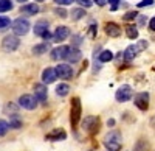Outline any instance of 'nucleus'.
<instances>
[{"instance_id": "393cba45", "label": "nucleus", "mask_w": 155, "mask_h": 151, "mask_svg": "<svg viewBox=\"0 0 155 151\" xmlns=\"http://www.w3.org/2000/svg\"><path fill=\"white\" fill-rule=\"evenodd\" d=\"M9 9H12L11 0H0V12H6Z\"/></svg>"}, {"instance_id": "7c9ffc66", "label": "nucleus", "mask_w": 155, "mask_h": 151, "mask_svg": "<svg viewBox=\"0 0 155 151\" xmlns=\"http://www.w3.org/2000/svg\"><path fill=\"white\" fill-rule=\"evenodd\" d=\"M54 12H56L59 17H67V11H65V9H62V8H56Z\"/></svg>"}, {"instance_id": "0eeeda50", "label": "nucleus", "mask_w": 155, "mask_h": 151, "mask_svg": "<svg viewBox=\"0 0 155 151\" xmlns=\"http://www.w3.org/2000/svg\"><path fill=\"white\" fill-rule=\"evenodd\" d=\"M98 126H99V120H98V117H93V115L85 117L84 122H82V128H84L87 132H90V134L96 132V131H98Z\"/></svg>"}, {"instance_id": "f257e3e1", "label": "nucleus", "mask_w": 155, "mask_h": 151, "mask_svg": "<svg viewBox=\"0 0 155 151\" xmlns=\"http://www.w3.org/2000/svg\"><path fill=\"white\" fill-rule=\"evenodd\" d=\"M104 145L107 146L109 151H120L121 148V134L118 131H112L106 136Z\"/></svg>"}, {"instance_id": "2eb2a0df", "label": "nucleus", "mask_w": 155, "mask_h": 151, "mask_svg": "<svg viewBox=\"0 0 155 151\" xmlns=\"http://www.w3.org/2000/svg\"><path fill=\"white\" fill-rule=\"evenodd\" d=\"M45 33H48V22H47V20H39V22L34 25V34L42 37Z\"/></svg>"}, {"instance_id": "37998d69", "label": "nucleus", "mask_w": 155, "mask_h": 151, "mask_svg": "<svg viewBox=\"0 0 155 151\" xmlns=\"http://www.w3.org/2000/svg\"><path fill=\"white\" fill-rule=\"evenodd\" d=\"M17 2H20V3H23V2H27V0H17Z\"/></svg>"}, {"instance_id": "6e6552de", "label": "nucleus", "mask_w": 155, "mask_h": 151, "mask_svg": "<svg viewBox=\"0 0 155 151\" xmlns=\"http://www.w3.org/2000/svg\"><path fill=\"white\" fill-rule=\"evenodd\" d=\"M68 52H70V47H67V45H59V47H56V48L53 50V52H51V58H53L54 61H59V59H67Z\"/></svg>"}, {"instance_id": "7ed1b4c3", "label": "nucleus", "mask_w": 155, "mask_h": 151, "mask_svg": "<svg viewBox=\"0 0 155 151\" xmlns=\"http://www.w3.org/2000/svg\"><path fill=\"white\" fill-rule=\"evenodd\" d=\"M19 44H20L19 37H17L16 34H9V36H6L5 39H3V42H2V48L5 50V52L11 53V52H14V50H17Z\"/></svg>"}, {"instance_id": "f8f14e48", "label": "nucleus", "mask_w": 155, "mask_h": 151, "mask_svg": "<svg viewBox=\"0 0 155 151\" xmlns=\"http://www.w3.org/2000/svg\"><path fill=\"white\" fill-rule=\"evenodd\" d=\"M56 78H58L56 69L48 67V69H45V70L42 72V81H44V84H51V83H54Z\"/></svg>"}, {"instance_id": "39448f33", "label": "nucleus", "mask_w": 155, "mask_h": 151, "mask_svg": "<svg viewBox=\"0 0 155 151\" xmlns=\"http://www.w3.org/2000/svg\"><path fill=\"white\" fill-rule=\"evenodd\" d=\"M79 118H81V103H79V98H73V101H71V112H70V120H71L73 126L78 125Z\"/></svg>"}, {"instance_id": "b1692460", "label": "nucleus", "mask_w": 155, "mask_h": 151, "mask_svg": "<svg viewBox=\"0 0 155 151\" xmlns=\"http://www.w3.org/2000/svg\"><path fill=\"white\" fill-rule=\"evenodd\" d=\"M68 92H70L68 84H59V86L56 87V94H58L59 97H65V95H68Z\"/></svg>"}, {"instance_id": "aec40b11", "label": "nucleus", "mask_w": 155, "mask_h": 151, "mask_svg": "<svg viewBox=\"0 0 155 151\" xmlns=\"http://www.w3.org/2000/svg\"><path fill=\"white\" fill-rule=\"evenodd\" d=\"M71 19L73 20H81L84 16H87L85 14V11H84V8H74V9H71Z\"/></svg>"}, {"instance_id": "58836bf2", "label": "nucleus", "mask_w": 155, "mask_h": 151, "mask_svg": "<svg viewBox=\"0 0 155 151\" xmlns=\"http://www.w3.org/2000/svg\"><path fill=\"white\" fill-rule=\"evenodd\" d=\"M93 2H95L96 5H99V6H104V5L107 3V0H93Z\"/></svg>"}, {"instance_id": "423d86ee", "label": "nucleus", "mask_w": 155, "mask_h": 151, "mask_svg": "<svg viewBox=\"0 0 155 151\" xmlns=\"http://www.w3.org/2000/svg\"><path fill=\"white\" fill-rule=\"evenodd\" d=\"M37 103H39L37 98H36L34 95H30V94H25V95H22V97L19 98V105H20L22 108H25V109H28V111L36 109Z\"/></svg>"}, {"instance_id": "c756f323", "label": "nucleus", "mask_w": 155, "mask_h": 151, "mask_svg": "<svg viewBox=\"0 0 155 151\" xmlns=\"http://www.w3.org/2000/svg\"><path fill=\"white\" fill-rule=\"evenodd\" d=\"M153 3V0H141L138 3V8H143V6H150Z\"/></svg>"}, {"instance_id": "ddd939ff", "label": "nucleus", "mask_w": 155, "mask_h": 151, "mask_svg": "<svg viewBox=\"0 0 155 151\" xmlns=\"http://www.w3.org/2000/svg\"><path fill=\"white\" fill-rule=\"evenodd\" d=\"M68 34H70V30L67 28V27H58L56 28V31H54V34H53V41H56V42H62V41H65L67 37H68Z\"/></svg>"}, {"instance_id": "412c9836", "label": "nucleus", "mask_w": 155, "mask_h": 151, "mask_svg": "<svg viewBox=\"0 0 155 151\" xmlns=\"http://www.w3.org/2000/svg\"><path fill=\"white\" fill-rule=\"evenodd\" d=\"M98 59L101 62H109V61L113 59V53L110 52V50H102V52L99 53V56H98Z\"/></svg>"}, {"instance_id": "a19ab883", "label": "nucleus", "mask_w": 155, "mask_h": 151, "mask_svg": "<svg viewBox=\"0 0 155 151\" xmlns=\"http://www.w3.org/2000/svg\"><path fill=\"white\" fill-rule=\"evenodd\" d=\"M107 125H109V126H113V125H115V120H109Z\"/></svg>"}, {"instance_id": "f704fd0d", "label": "nucleus", "mask_w": 155, "mask_h": 151, "mask_svg": "<svg viewBox=\"0 0 155 151\" xmlns=\"http://www.w3.org/2000/svg\"><path fill=\"white\" fill-rule=\"evenodd\" d=\"M81 42H82L81 36H73V45H74V48H78V45H79Z\"/></svg>"}, {"instance_id": "a211bd4d", "label": "nucleus", "mask_w": 155, "mask_h": 151, "mask_svg": "<svg viewBox=\"0 0 155 151\" xmlns=\"http://www.w3.org/2000/svg\"><path fill=\"white\" fill-rule=\"evenodd\" d=\"M138 52H140V48H138L137 45H129V47L126 48V52H124V58H126L127 61H130V59H134V58L138 55Z\"/></svg>"}, {"instance_id": "4be33fe9", "label": "nucleus", "mask_w": 155, "mask_h": 151, "mask_svg": "<svg viewBox=\"0 0 155 151\" xmlns=\"http://www.w3.org/2000/svg\"><path fill=\"white\" fill-rule=\"evenodd\" d=\"M126 34L129 39H137L138 37V30L137 27H134V25H129V27H126Z\"/></svg>"}, {"instance_id": "f03ea898", "label": "nucleus", "mask_w": 155, "mask_h": 151, "mask_svg": "<svg viewBox=\"0 0 155 151\" xmlns=\"http://www.w3.org/2000/svg\"><path fill=\"white\" fill-rule=\"evenodd\" d=\"M12 31L16 36H25L30 31V22L25 17H19L12 22Z\"/></svg>"}, {"instance_id": "20e7f679", "label": "nucleus", "mask_w": 155, "mask_h": 151, "mask_svg": "<svg viewBox=\"0 0 155 151\" xmlns=\"http://www.w3.org/2000/svg\"><path fill=\"white\" fill-rule=\"evenodd\" d=\"M132 95H134L132 87H130V86H127V84H124V86H121L120 89L116 91L115 98H116V101H121V103H124V101H129V100L132 98Z\"/></svg>"}, {"instance_id": "1a4fd4ad", "label": "nucleus", "mask_w": 155, "mask_h": 151, "mask_svg": "<svg viewBox=\"0 0 155 151\" xmlns=\"http://www.w3.org/2000/svg\"><path fill=\"white\" fill-rule=\"evenodd\" d=\"M56 73H58V78H62V80H70L73 77V70L68 64H59L56 67Z\"/></svg>"}, {"instance_id": "e433bc0d", "label": "nucleus", "mask_w": 155, "mask_h": 151, "mask_svg": "<svg viewBox=\"0 0 155 151\" xmlns=\"http://www.w3.org/2000/svg\"><path fill=\"white\" fill-rule=\"evenodd\" d=\"M56 3H59V5H70V3H73L74 0H54Z\"/></svg>"}, {"instance_id": "f3484780", "label": "nucleus", "mask_w": 155, "mask_h": 151, "mask_svg": "<svg viewBox=\"0 0 155 151\" xmlns=\"http://www.w3.org/2000/svg\"><path fill=\"white\" fill-rule=\"evenodd\" d=\"M22 12L23 14H28V16H34L39 12V6H37V3H28V5L22 6Z\"/></svg>"}, {"instance_id": "473e14b6", "label": "nucleus", "mask_w": 155, "mask_h": 151, "mask_svg": "<svg viewBox=\"0 0 155 151\" xmlns=\"http://www.w3.org/2000/svg\"><path fill=\"white\" fill-rule=\"evenodd\" d=\"M137 47L140 48V52H143V50L147 48V42H146V41H140V42L137 44Z\"/></svg>"}, {"instance_id": "6ab92c4d", "label": "nucleus", "mask_w": 155, "mask_h": 151, "mask_svg": "<svg viewBox=\"0 0 155 151\" xmlns=\"http://www.w3.org/2000/svg\"><path fill=\"white\" fill-rule=\"evenodd\" d=\"M67 59H68L70 62H78V61L81 59V50H79V48L71 47V48H70V52H68Z\"/></svg>"}, {"instance_id": "cd10ccee", "label": "nucleus", "mask_w": 155, "mask_h": 151, "mask_svg": "<svg viewBox=\"0 0 155 151\" xmlns=\"http://www.w3.org/2000/svg\"><path fill=\"white\" fill-rule=\"evenodd\" d=\"M135 151H147V143L144 140H140L135 146Z\"/></svg>"}, {"instance_id": "79ce46f5", "label": "nucleus", "mask_w": 155, "mask_h": 151, "mask_svg": "<svg viewBox=\"0 0 155 151\" xmlns=\"http://www.w3.org/2000/svg\"><path fill=\"white\" fill-rule=\"evenodd\" d=\"M150 123H152V126H153V128H155V115H153V117H152V120H150Z\"/></svg>"}, {"instance_id": "9d476101", "label": "nucleus", "mask_w": 155, "mask_h": 151, "mask_svg": "<svg viewBox=\"0 0 155 151\" xmlns=\"http://www.w3.org/2000/svg\"><path fill=\"white\" fill-rule=\"evenodd\" d=\"M135 106L141 111H146L149 108V94L146 92H141L135 97Z\"/></svg>"}, {"instance_id": "dca6fc26", "label": "nucleus", "mask_w": 155, "mask_h": 151, "mask_svg": "<svg viewBox=\"0 0 155 151\" xmlns=\"http://www.w3.org/2000/svg\"><path fill=\"white\" fill-rule=\"evenodd\" d=\"M65 137H67V134L64 129H54L50 134H47V140H64Z\"/></svg>"}, {"instance_id": "c03bdc74", "label": "nucleus", "mask_w": 155, "mask_h": 151, "mask_svg": "<svg viewBox=\"0 0 155 151\" xmlns=\"http://www.w3.org/2000/svg\"><path fill=\"white\" fill-rule=\"evenodd\" d=\"M36 2H44V0H36Z\"/></svg>"}, {"instance_id": "a878e982", "label": "nucleus", "mask_w": 155, "mask_h": 151, "mask_svg": "<svg viewBox=\"0 0 155 151\" xmlns=\"http://www.w3.org/2000/svg\"><path fill=\"white\" fill-rule=\"evenodd\" d=\"M8 129H9V123H6L5 120H0V136H5Z\"/></svg>"}, {"instance_id": "4468645a", "label": "nucleus", "mask_w": 155, "mask_h": 151, "mask_svg": "<svg viewBox=\"0 0 155 151\" xmlns=\"http://www.w3.org/2000/svg\"><path fill=\"white\" fill-rule=\"evenodd\" d=\"M106 33L110 37H118L121 34V28L115 22H109V23H106Z\"/></svg>"}, {"instance_id": "bb28decb", "label": "nucleus", "mask_w": 155, "mask_h": 151, "mask_svg": "<svg viewBox=\"0 0 155 151\" xmlns=\"http://www.w3.org/2000/svg\"><path fill=\"white\" fill-rule=\"evenodd\" d=\"M9 19L8 17H5V16H0V30H5V28H8L9 27Z\"/></svg>"}, {"instance_id": "ea45409f", "label": "nucleus", "mask_w": 155, "mask_h": 151, "mask_svg": "<svg viewBox=\"0 0 155 151\" xmlns=\"http://www.w3.org/2000/svg\"><path fill=\"white\" fill-rule=\"evenodd\" d=\"M42 37H44V39H51V37H53V36H51V34H50V31H48V33H45V34H44Z\"/></svg>"}, {"instance_id": "72a5a7b5", "label": "nucleus", "mask_w": 155, "mask_h": 151, "mask_svg": "<svg viewBox=\"0 0 155 151\" xmlns=\"http://www.w3.org/2000/svg\"><path fill=\"white\" fill-rule=\"evenodd\" d=\"M22 126V123L19 120H11L9 122V128H20Z\"/></svg>"}, {"instance_id": "4c0bfd02", "label": "nucleus", "mask_w": 155, "mask_h": 151, "mask_svg": "<svg viewBox=\"0 0 155 151\" xmlns=\"http://www.w3.org/2000/svg\"><path fill=\"white\" fill-rule=\"evenodd\" d=\"M149 28H150L152 31H155V17L150 19V22H149Z\"/></svg>"}, {"instance_id": "c9c22d12", "label": "nucleus", "mask_w": 155, "mask_h": 151, "mask_svg": "<svg viewBox=\"0 0 155 151\" xmlns=\"http://www.w3.org/2000/svg\"><path fill=\"white\" fill-rule=\"evenodd\" d=\"M109 3H110V6H112V9L115 11L116 8H118V3H120V0H109Z\"/></svg>"}, {"instance_id": "2f4dec72", "label": "nucleus", "mask_w": 155, "mask_h": 151, "mask_svg": "<svg viewBox=\"0 0 155 151\" xmlns=\"http://www.w3.org/2000/svg\"><path fill=\"white\" fill-rule=\"evenodd\" d=\"M137 16H138V14H137V12H135V11H129V12H127V14L124 16V19H126V20H132V19H135Z\"/></svg>"}, {"instance_id": "c85d7f7f", "label": "nucleus", "mask_w": 155, "mask_h": 151, "mask_svg": "<svg viewBox=\"0 0 155 151\" xmlns=\"http://www.w3.org/2000/svg\"><path fill=\"white\" fill-rule=\"evenodd\" d=\"M76 3H79L81 6H84V8H90L92 6V0H74Z\"/></svg>"}, {"instance_id": "9b49d317", "label": "nucleus", "mask_w": 155, "mask_h": 151, "mask_svg": "<svg viewBox=\"0 0 155 151\" xmlns=\"http://www.w3.org/2000/svg\"><path fill=\"white\" fill-rule=\"evenodd\" d=\"M34 97L39 103L47 101V86L45 84H34Z\"/></svg>"}, {"instance_id": "5701e85b", "label": "nucleus", "mask_w": 155, "mask_h": 151, "mask_svg": "<svg viewBox=\"0 0 155 151\" xmlns=\"http://www.w3.org/2000/svg\"><path fill=\"white\" fill-rule=\"evenodd\" d=\"M48 52V45L47 44H39V45H34L33 47V53L34 55H44Z\"/></svg>"}]
</instances>
